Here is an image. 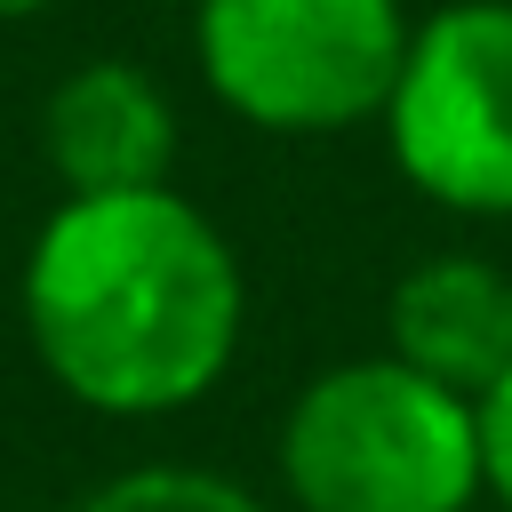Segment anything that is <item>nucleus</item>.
<instances>
[{
  "label": "nucleus",
  "instance_id": "423d86ee",
  "mask_svg": "<svg viewBox=\"0 0 512 512\" xmlns=\"http://www.w3.org/2000/svg\"><path fill=\"white\" fill-rule=\"evenodd\" d=\"M384 352L480 400L512 368V272L472 248H440L408 264L384 296Z\"/></svg>",
  "mask_w": 512,
  "mask_h": 512
},
{
  "label": "nucleus",
  "instance_id": "6e6552de",
  "mask_svg": "<svg viewBox=\"0 0 512 512\" xmlns=\"http://www.w3.org/2000/svg\"><path fill=\"white\" fill-rule=\"evenodd\" d=\"M480 472H488V496L512 512V368L480 392Z\"/></svg>",
  "mask_w": 512,
  "mask_h": 512
},
{
  "label": "nucleus",
  "instance_id": "1a4fd4ad",
  "mask_svg": "<svg viewBox=\"0 0 512 512\" xmlns=\"http://www.w3.org/2000/svg\"><path fill=\"white\" fill-rule=\"evenodd\" d=\"M40 8H56V0H0V16H40Z\"/></svg>",
  "mask_w": 512,
  "mask_h": 512
},
{
  "label": "nucleus",
  "instance_id": "39448f33",
  "mask_svg": "<svg viewBox=\"0 0 512 512\" xmlns=\"http://www.w3.org/2000/svg\"><path fill=\"white\" fill-rule=\"evenodd\" d=\"M40 152L64 192H152L176 168V104L144 64L88 56L48 88Z\"/></svg>",
  "mask_w": 512,
  "mask_h": 512
},
{
  "label": "nucleus",
  "instance_id": "7ed1b4c3",
  "mask_svg": "<svg viewBox=\"0 0 512 512\" xmlns=\"http://www.w3.org/2000/svg\"><path fill=\"white\" fill-rule=\"evenodd\" d=\"M416 16L400 0H200V88L264 136H344L384 120Z\"/></svg>",
  "mask_w": 512,
  "mask_h": 512
},
{
  "label": "nucleus",
  "instance_id": "9d476101",
  "mask_svg": "<svg viewBox=\"0 0 512 512\" xmlns=\"http://www.w3.org/2000/svg\"><path fill=\"white\" fill-rule=\"evenodd\" d=\"M184 8H200V0H184Z\"/></svg>",
  "mask_w": 512,
  "mask_h": 512
},
{
  "label": "nucleus",
  "instance_id": "20e7f679",
  "mask_svg": "<svg viewBox=\"0 0 512 512\" xmlns=\"http://www.w3.org/2000/svg\"><path fill=\"white\" fill-rule=\"evenodd\" d=\"M384 152L448 216H512V0L416 16L384 96Z\"/></svg>",
  "mask_w": 512,
  "mask_h": 512
},
{
  "label": "nucleus",
  "instance_id": "0eeeda50",
  "mask_svg": "<svg viewBox=\"0 0 512 512\" xmlns=\"http://www.w3.org/2000/svg\"><path fill=\"white\" fill-rule=\"evenodd\" d=\"M72 512H272L248 480L216 472V464H120L104 472Z\"/></svg>",
  "mask_w": 512,
  "mask_h": 512
},
{
  "label": "nucleus",
  "instance_id": "f257e3e1",
  "mask_svg": "<svg viewBox=\"0 0 512 512\" xmlns=\"http://www.w3.org/2000/svg\"><path fill=\"white\" fill-rule=\"evenodd\" d=\"M40 376L112 424L200 408L248 336V272L224 224L176 192H64L16 272Z\"/></svg>",
  "mask_w": 512,
  "mask_h": 512
},
{
  "label": "nucleus",
  "instance_id": "f03ea898",
  "mask_svg": "<svg viewBox=\"0 0 512 512\" xmlns=\"http://www.w3.org/2000/svg\"><path fill=\"white\" fill-rule=\"evenodd\" d=\"M272 464L296 512H472L488 496L480 400L392 352L312 368L280 408Z\"/></svg>",
  "mask_w": 512,
  "mask_h": 512
}]
</instances>
